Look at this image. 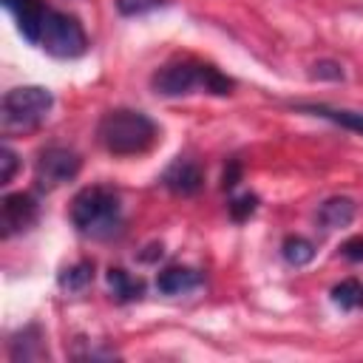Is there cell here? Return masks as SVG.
Returning <instances> with one entry per match:
<instances>
[{
    "instance_id": "obj_1",
    "label": "cell",
    "mask_w": 363,
    "mask_h": 363,
    "mask_svg": "<svg viewBox=\"0 0 363 363\" xmlns=\"http://www.w3.org/2000/svg\"><path fill=\"white\" fill-rule=\"evenodd\" d=\"M150 88L159 96H187V94H199V91L213 94V96H227V94H233L235 82L210 62L176 60V62H164L162 68L153 71Z\"/></svg>"
},
{
    "instance_id": "obj_2",
    "label": "cell",
    "mask_w": 363,
    "mask_h": 363,
    "mask_svg": "<svg viewBox=\"0 0 363 363\" xmlns=\"http://www.w3.org/2000/svg\"><path fill=\"white\" fill-rule=\"evenodd\" d=\"M96 139L113 156H139L156 145L159 128L145 111L113 108L102 113L96 125Z\"/></svg>"
},
{
    "instance_id": "obj_3",
    "label": "cell",
    "mask_w": 363,
    "mask_h": 363,
    "mask_svg": "<svg viewBox=\"0 0 363 363\" xmlns=\"http://www.w3.org/2000/svg\"><path fill=\"white\" fill-rule=\"evenodd\" d=\"M71 221L74 227L94 238V241H111L122 233V201L119 193L105 184L82 187L71 201Z\"/></svg>"
},
{
    "instance_id": "obj_4",
    "label": "cell",
    "mask_w": 363,
    "mask_h": 363,
    "mask_svg": "<svg viewBox=\"0 0 363 363\" xmlns=\"http://www.w3.org/2000/svg\"><path fill=\"white\" fill-rule=\"evenodd\" d=\"M54 105V94L43 85H17L6 91L0 105V128L6 136L11 133H28L40 128Z\"/></svg>"
},
{
    "instance_id": "obj_5",
    "label": "cell",
    "mask_w": 363,
    "mask_h": 363,
    "mask_svg": "<svg viewBox=\"0 0 363 363\" xmlns=\"http://www.w3.org/2000/svg\"><path fill=\"white\" fill-rule=\"evenodd\" d=\"M37 45L57 60H77L88 51V34L74 14L48 9L43 17V26H40Z\"/></svg>"
},
{
    "instance_id": "obj_6",
    "label": "cell",
    "mask_w": 363,
    "mask_h": 363,
    "mask_svg": "<svg viewBox=\"0 0 363 363\" xmlns=\"http://www.w3.org/2000/svg\"><path fill=\"white\" fill-rule=\"evenodd\" d=\"M82 167V159L77 150L71 147H62V145H48L40 150L37 162H34V179H37V187L40 190H57L62 187L65 182L77 179Z\"/></svg>"
},
{
    "instance_id": "obj_7",
    "label": "cell",
    "mask_w": 363,
    "mask_h": 363,
    "mask_svg": "<svg viewBox=\"0 0 363 363\" xmlns=\"http://www.w3.org/2000/svg\"><path fill=\"white\" fill-rule=\"evenodd\" d=\"M37 199L31 193H9L3 199V210H0V227H3V238H11L23 230H28L37 221Z\"/></svg>"
},
{
    "instance_id": "obj_8",
    "label": "cell",
    "mask_w": 363,
    "mask_h": 363,
    "mask_svg": "<svg viewBox=\"0 0 363 363\" xmlns=\"http://www.w3.org/2000/svg\"><path fill=\"white\" fill-rule=\"evenodd\" d=\"M162 184L176 193V196H193L201 190L204 184V170L193 162V159H184L179 156L176 162H170V167L162 173Z\"/></svg>"
},
{
    "instance_id": "obj_9",
    "label": "cell",
    "mask_w": 363,
    "mask_h": 363,
    "mask_svg": "<svg viewBox=\"0 0 363 363\" xmlns=\"http://www.w3.org/2000/svg\"><path fill=\"white\" fill-rule=\"evenodd\" d=\"M3 6L11 11L14 23H17V31L23 34L26 43L37 45L40 40V26H43V17H45V6L40 0H3Z\"/></svg>"
},
{
    "instance_id": "obj_10",
    "label": "cell",
    "mask_w": 363,
    "mask_h": 363,
    "mask_svg": "<svg viewBox=\"0 0 363 363\" xmlns=\"http://www.w3.org/2000/svg\"><path fill=\"white\" fill-rule=\"evenodd\" d=\"M301 113H312V116H320V119H329L357 136H363V113L360 111H352V108H335V105H326V102H298L295 105Z\"/></svg>"
},
{
    "instance_id": "obj_11",
    "label": "cell",
    "mask_w": 363,
    "mask_h": 363,
    "mask_svg": "<svg viewBox=\"0 0 363 363\" xmlns=\"http://www.w3.org/2000/svg\"><path fill=\"white\" fill-rule=\"evenodd\" d=\"M9 357H11L14 363H20V360L31 363V360H43V357H48L40 326H34V323H31V326L20 329V332L9 340Z\"/></svg>"
},
{
    "instance_id": "obj_12",
    "label": "cell",
    "mask_w": 363,
    "mask_h": 363,
    "mask_svg": "<svg viewBox=\"0 0 363 363\" xmlns=\"http://www.w3.org/2000/svg\"><path fill=\"white\" fill-rule=\"evenodd\" d=\"M354 216H357V204L349 196H329L318 207V221L323 230H343L354 221Z\"/></svg>"
},
{
    "instance_id": "obj_13",
    "label": "cell",
    "mask_w": 363,
    "mask_h": 363,
    "mask_svg": "<svg viewBox=\"0 0 363 363\" xmlns=\"http://www.w3.org/2000/svg\"><path fill=\"white\" fill-rule=\"evenodd\" d=\"M201 272L193 267H167L164 272H159L156 278V289L162 295H184L193 292L196 286H201Z\"/></svg>"
},
{
    "instance_id": "obj_14",
    "label": "cell",
    "mask_w": 363,
    "mask_h": 363,
    "mask_svg": "<svg viewBox=\"0 0 363 363\" xmlns=\"http://www.w3.org/2000/svg\"><path fill=\"white\" fill-rule=\"evenodd\" d=\"M108 289L119 303H128V301H136L145 295V284L139 278H133L130 272H125L122 267L108 269Z\"/></svg>"
},
{
    "instance_id": "obj_15",
    "label": "cell",
    "mask_w": 363,
    "mask_h": 363,
    "mask_svg": "<svg viewBox=\"0 0 363 363\" xmlns=\"http://www.w3.org/2000/svg\"><path fill=\"white\" fill-rule=\"evenodd\" d=\"M281 255L289 267H306L315 258V244L303 235H286L281 244Z\"/></svg>"
},
{
    "instance_id": "obj_16",
    "label": "cell",
    "mask_w": 363,
    "mask_h": 363,
    "mask_svg": "<svg viewBox=\"0 0 363 363\" xmlns=\"http://www.w3.org/2000/svg\"><path fill=\"white\" fill-rule=\"evenodd\" d=\"M332 303L340 306V309H357L363 306V284L357 278H346L340 284L332 286Z\"/></svg>"
},
{
    "instance_id": "obj_17",
    "label": "cell",
    "mask_w": 363,
    "mask_h": 363,
    "mask_svg": "<svg viewBox=\"0 0 363 363\" xmlns=\"http://www.w3.org/2000/svg\"><path fill=\"white\" fill-rule=\"evenodd\" d=\"M91 281H94V264H88V261H79L60 272V286L68 292H82Z\"/></svg>"
},
{
    "instance_id": "obj_18",
    "label": "cell",
    "mask_w": 363,
    "mask_h": 363,
    "mask_svg": "<svg viewBox=\"0 0 363 363\" xmlns=\"http://www.w3.org/2000/svg\"><path fill=\"white\" fill-rule=\"evenodd\" d=\"M170 0H116V11L122 17H142L156 9H164Z\"/></svg>"
},
{
    "instance_id": "obj_19",
    "label": "cell",
    "mask_w": 363,
    "mask_h": 363,
    "mask_svg": "<svg viewBox=\"0 0 363 363\" xmlns=\"http://www.w3.org/2000/svg\"><path fill=\"white\" fill-rule=\"evenodd\" d=\"M255 207H258V199H255L252 193H244V196L233 199V204H230V216H233L235 221H244V218H250V216L255 213Z\"/></svg>"
},
{
    "instance_id": "obj_20",
    "label": "cell",
    "mask_w": 363,
    "mask_h": 363,
    "mask_svg": "<svg viewBox=\"0 0 363 363\" xmlns=\"http://www.w3.org/2000/svg\"><path fill=\"white\" fill-rule=\"evenodd\" d=\"M309 74H312L315 79H343V68H340V62H332V60H320V62H315Z\"/></svg>"
},
{
    "instance_id": "obj_21",
    "label": "cell",
    "mask_w": 363,
    "mask_h": 363,
    "mask_svg": "<svg viewBox=\"0 0 363 363\" xmlns=\"http://www.w3.org/2000/svg\"><path fill=\"white\" fill-rule=\"evenodd\" d=\"M0 164H3V173H0V184H9L14 170H17V153L11 147H3L0 150Z\"/></svg>"
},
{
    "instance_id": "obj_22",
    "label": "cell",
    "mask_w": 363,
    "mask_h": 363,
    "mask_svg": "<svg viewBox=\"0 0 363 363\" xmlns=\"http://www.w3.org/2000/svg\"><path fill=\"white\" fill-rule=\"evenodd\" d=\"M340 252H343V258H349V261H363V235L349 238Z\"/></svg>"
},
{
    "instance_id": "obj_23",
    "label": "cell",
    "mask_w": 363,
    "mask_h": 363,
    "mask_svg": "<svg viewBox=\"0 0 363 363\" xmlns=\"http://www.w3.org/2000/svg\"><path fill=\"white\" fill-rule=\"evenodd\" d=\"M238 173H241V164L233 159V162H230V167H227V170H224V176H221V187H224V190L235 187V182H238Z\"/></svg>"
}]
</instances>
